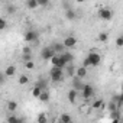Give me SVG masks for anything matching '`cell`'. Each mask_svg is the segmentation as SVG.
Here are the masks:
<instances>
[{
    "label": "cell",
    "mask_w": 123,
    "mask_h": 123,
    "mask_svg": "<svg viewBox=\"0 0 123 123\" xmlns=\"http://www.w3.org/2000/svg\"><path fill=\"white\" fill-rule=\"evenodd\" d=\"M36 7H38V2H36V0H28V9L35 10Z\"/></svg>",
    "instance_id": "cell-28"
},
{
    "label": "cell",
    "mask_w": 123,
    "mask_h": 123,
    "mask_svg": "<svg viewBox=\"0 0 123 123\" xmlns=\"http://www.w3.org/2000/svg\"><path fill=\"white\" fill-rule=\"evenodd\" d=\"M3 73H5V75H6L7 78L15 77V74H16V67H15V65H7V67H6V70H5Z\"/></svg>",
    "instance_id": "cell-14"
},
{
    "label": "cell",
    "mask_w": 123,
    "mask_h": 123,
    "mask_svg": "<svg viewBox=\"0 0 123 123\" xmlns=\"http://www.w3.org/2000/svg\"><path fill=\"white\" fill-rule=\"evenodd\" d=\"M75 75H77V77H80V78L87 77V68H86V67H83V65L77 67V68H75Z\"/></svg>",
    "instance_id": "cell-17"
},
{
    "label": "cell",
    "mask_w": 123,
    "mask_h": 123,
    "mask_svg": "<svg viewBox=\"0 0 123 123\" xmlns=\"http://www.w3.org/2000/svg\"><path fill=\"white\" fill-rule=\"evenodd\" d=\"M107 110L111 113V111H116V110H120V109H117V106H116V103L113 101V100H110L109 103H107Z\"/></svg>",
    "instance_id": "cell-26"
},
{
    "label": "cell",
    "mask_w": 123,
    "mask_h": 123,
    "mask_svg": "<svg viewBox=\"0 0 123 123\" xmlns=\"http://www.w3.org/2000/svg\"><path fill=\"white\" fill-rule=\"evenodd\" d=\"M51 64L54 65V67H59V68H65V62L62 59H61V56H59V54H55L51 59Z\"/></svg>",
    "instance_id": "cell-8"
},
{
    "label": "cell",
    "mask_w": 123,
    "mask_h": 123,
    "mask_svg": "<svg viewBox=\"0 0 123 123\" xmlns=\"http://www.w3.org/2000/svg\"><path fill=\"white\" fill-rule=\"evenodd\" d=\"M22 52H23V54H29V52H32V49H31V46H25V48L22 49Z\"/></svg>",
    "instance_id": "cell-37"
},
{
    "label": "cell",
    "mask_w": 123,
    "mask_h": 123,
    "mask_svg": "<svg viewBox=\"0 0 123 123\" xmlns=\"http://www.w3.org/2000/svg\"><path fill=\"white\" fill-rule=\"evenodd\" d=\"M103 107H104V101H103V98H97V100H94L93 104H91V109H94V110H101Z\"/></svg>",
    "instance_id": "cell-19"
},
{
    "label": "cell",
    "mask_w": 123,
    "mask_h": 123,
    "mask_svg": "<svg viewBox=\"0 0 123 123\" xmlns=\"http://www.w3.org/2000/svg\"><path fill=\"white\" fill-rule=\"evenodd\" d=\"M3 2H6V3H7V2H10V0H3Z\"/></svg>",
    "instance_id": "cell-39"
},
{
    "label": "cell",
    "mask_w": 123,
    "mask_h": 123,
    "mask_svg": "<svg viewBox=\"0 0 123 123\" xmlns=\"http://www.w3.org/2000/svg\"><path fill=\"white\" fill-rule=\"evenodd\" d=\"M18 83H19V86H26V84L29 83V77H28L26 74H22V75H19Z\"/></svg>",
    "instance_id": "cell-24"
},
{
    "label": "cell",
    "mask_w": 123,
    "mask_h": 123,
    "mask_svg": "<svg viewBox=\"0 0 123 123\" xmlns=\"http://www.w3.org/2000/svg\"><path fill=\"white\" fill-rule=\"evenodd\" d=\"M94 86L93 84H84L83 90H81V94H83V98L84 100H90L93 96H94Z\"/></svg>",
    "instance_id": "cell-5"
},
{
    "label": "cell",
    "mask_w": 123,
    "mask_h": 123,
    "mask_svg": "<svg viewBox=\"0 0 123 123\" xmlns=\"http://www.w3.org/2000/svg\"><path fill=\"white\" fill-rule=\"evenodd\" d=\"M67 98H68V101H70L71 104H74V103L77 101V98H78V91H77L75 88H71V90L68 91V94H67Z\"/></svg>",
    "instance_id": "cell-12"
},
{
    "label": "cell",
    "mask_w": 123,
    "mask_h": 123,
    "mask_svg": "<svg viewBox=\"0 0 123 123\" xmlns=\"http://www.w3.org/2000/svg\"><path fill=\"white\" fill-rule=\"evenodd\" d=\"M59 56H61V59H62L64 62H65V65L74 62V55H73L71 52H65V51H64V52H61V54H59Z\"/></svg>",
    "instance_id": "cell-9"
},
{
    "label": "cell",
    "mask_w": 123,
    "mask_h": 123,
    "mask_svg": "<svg viewBox=\"0 0 123 123\" xmlns=\"http://www.w3.org/2000/svg\"><path fill=\"white\" fill-rule=\"evenodd\" d=\"M111 100L116 103V106H117V109H120L122 110V104H123V96L122 94H114V96H111Z\"/></svg>",
    "instance_id": "cell-15"
},
{
    "label": "cell",
    "mask_w": 123,
    "mask_h": 123,
    "mask_svg": "<svg viewBox=\"0 0 123 123\" xmlns=\"http://www.w3.org/2000/svg\"><path fill=\"white\" fill-rule=\"evenodd\" d=\"M77 38L75 36H65L64 38V41H62V45L65 46V48H74V46H77Z\"/></svg>",
    "instance_id": "cell-7"
},
{
    "label": "cell",
    "mask_w": 123,
    "mask_h": 123,
    "mask_svg": "<svg viewBox=\"0 0 123 123\" xmlns=\"http://www.w3.org/2000/svg\"><path fill=\"white\" fill-rule=\"evenodd\" d=\"M36 122H38V123H46V122H48L46 114H45V113H39L38 117H36Z\"/></svg>",
    "instance_id": "cell-27"
},
{
    "label": "cell",
    "mask_w": 123,
    "mask_h": 123,
    "mask_svg": "<svg viewBox=\"0 0 123 123\" xmlns=\"http://www.w3.org/2000/svg\"><path fill=\"white\" fill-rule=\"evenodd\" d=\"M6 80H7V77L5 75V73L0 71V86H5L6 84Z\"/></svg>",
    "instance_id": "cell-33"
},
{
    "label": "cell",
    "mask_w": 123,
    "mask_h": 123,
    "mask_svg": "<svg viewBox=\"0 0 123 123\" xmlns=\"http://www.w3.org/2000/svg\"><path fill=\"white\" fill-rule=\"evenodd\" d=\"M7 122H9V123H20V122H25V119H23V117H18V116H13V114H12V116H9V117H7Z\"/></svg>",
    "instance_id": "cell-25"
},
{
    "label": "cell",
    "mask_w": 123,
    "mask_h": 123,
    "mask_svg": "<svg viewBox=\"0 0 123 123\" xmlns=\"http://www.w3.org/2000/svg\"><path fill=\"white\" fill-rule=\"evenodd\" d=\"M84 2V0H77V3H83Z\"/></svg>",
    "instance_id": "cell-38"
},
{
    "label": "cell",
    "mask_w": 123,
    "mask_h": 123,
    "mask_svg": "<svg viewBox=\"0 0 123 123\" xmlns=\"http://www.w3.org/2000/svg\"><path fill=\"white\" fill-rule=\"evenodd\" d=\"M107 39H109V35H107L106 32H100V33H98V41H100V42L104 43V42H107Z\"/></svg>",
    "instance_id": "cell-29"
},
{
    "label": "cell",
    "mask_w": 123,
    "mask_h": 123,
    "mask_svg": "<svg viewBox=\"0 0 123 123\" xmlns=\"http://www.w3.org/2000/svg\"><path fill=\"white\" fill-rule=\"evenodd\" d=\"M116 46H119V48L123 46V38H122V36H117V38H116Z\"/></svg>",
    "instance_id": "cell-36"
},
{
    "label": "cell",
    "mask_w": 123,
    "mask_h": 123,
    "mask_svg": "<svg viewBox=\"0 0 123 123\" xmlns=\"http://www.w3.org/2000/svg\"><path fill=\"white\" fill-rule=\"evenodd\" d=\"M38 98H39L42 103H48V101H49V98H51V94H49V91H48V90H42Z\"/></svg>",
    "instance_id": "cell-18"
},
{
    "label": "cell",
    "mask_w": 123,
    "mask_h": 123,
    "mask_svg": "<svg viewBox=\"0 0 123 123\" xmlns=\"http://www.w3.org/2000/svg\"><path fill=\"white\" fill-rule=\"evenodd\" d=\"M86 59H87V62H88V67H98L100 62H101V56L97 52H88V55L86 56Z\"/></svg>",
    "instance_id": "cell-3"
},
{
    "label": "cell",
    "mask_w": 123,
    "mask_h": 123,
    "mask_svg": "<svg viewBox=\"0 0 123 123\" xmlns=\"http://www.w3.org/2000/svg\"><path fill=\"white\" fill-rule=\"evenodd\" d=\"M18 107H19V104H18V101H15V100H9L7 101V106H6V109H7V111H16L18 110Z\"/></svg>",
    "instance_id": "cell-20"
},
{
    "label": "cell",
    "mask_w": 123,
    "mask_h": 123,
    "mask_svg": "<svg viewBox=\"0 0 123 123\" xmlns=\"http://www.w3.org/2000/svg\"><path fill=\"white\" fill-rule=\"evenodd\" d=\"M25 68H26V70H33V68H35L33 59H31V61H25Z\"/></svg>",
    "instance_id": "cell-30"
},
{
    "label": "cell",
    "mask_w": 123,
    "mask_h": 123,
    "mask_svg": "<svg viewBox=\"0 0 123 123\" xmlns=\"http://www.w3.org/2000/svg\"><path fill=\"white\" fill-rule=\"evenodd\" d=\"M49 77L54 83H61V81H64L65 78V73H64V68H59V67H54L49 70Z\"/></svg>",
    "instance_id": "cell-1"
},
{
    "label": "cell",
    "mask_w": 123,
    "mask_h": 123,
    "mask_svg": "<svg viewBox=\"0 0 123 123\" xmlns=\"http://www.w3.org/2000/svg\"><path fill=\"white\" fill-rule=\"evenodd\" d=\"M49 46L55 51V54H61V52H64V51H65V46L62 45V42H52Z\"/></svg>",
    "instance_id": "cell-13"
},
{
    "label": "cell",
    "mask_w": 123,
    "mask_h": 123,
    "mask_svg": "<svg viewBox=\"0 0 123 123\" xmlns=\"http://www.w3.org/2000/svg\"><path fill=\"white\" fill-rule=\"evenodd\" d=\"M41 91H42V90H41L38 86H33V88H32V96L38 98V97H39V94H41Z\"/></svg>",
    "instance_id": "cell-31"
},
{
    "label": "cell",
    "mask_w": 123,
    "mask_h": 123,
    "mask_svg": "<svg viewBox=\"0 0 123 123\" xmlns=\"http://www.w3.org/2000/svg\"><path fill=\"white\" fill-rule=\"evenodd\" d=\"M61 123H71L73 122V117L70 116V114H67V113H62L59 116V119H58Z\"/></svg>",
    "instance_id": "cell-21"
},
{
    "label": "cell",
    "mask_w": 123,
    "mask_h": 123,
    "mask_svg": "<svg viewBox=\"0 0 123 123\" xmlns=\"http://www.w3.org/2000/svg\"><path fill=\"white\" fill-rule=\"evenodd\" d=\"M35 86H38L41 90H48V81H46L45 78H39Z\"/></svg>",
    "instance_id": "cell-23"
},
{
    "label": "cell",
    "mask_w": 123,
    "mask_h": 123,
    "mask_svg": "<svg viewBox=\"0 0 123 123\" xmlns=\"http://www.w3.org/2000/svg\"><path fill=\"white\" fill-rule=\"evenodd\" d=\"M23 39H25V42H28V43H36V42L39 41V32L35 31V29H29V31L25 32Z\"/></svg>",
    "instance_id": "cell-2"
},
{
    "label": "cell",
    "mask_w": 123,
    "mask_h": 123,
    "mask_svg": "<svg viewBox=\"0 0 123 123\" xmlns=\"http://www.w3.org/2000/svg\"><path fill=\"white\" fill-rule=\"evenodd\" d=\"M64 16H65V19L67 20H70V22H73V20H75L77 19V12L74 10V9H65V13H64Z\"/></svg>",
    "instance_id": "cell-11"
},
{
    "label": "cell",
    "mask_w": 123,
    "mask_h": 123,
    "mask_svg": "<svg viewBox=\"0 0 123 123\" xmlns=\"http://www.w3.org/2000/svg\"><path fill=\"white\" fill-rule=\"evenodd\" d=\"M0 100H2V96H0Z\"/></svg>",
    "instance_id": "cell-40"
},
{
    "label": "cell",
    "mask_w": 123,
    "mask_h": 123,
    "mask_svg": "<svg viewBox=\"0 0 123 123\" xmlns=\"http://www.w3.org/2000/svg\"><path fill=\"white\" fill-rule=\"evenodd\" d=\"M98 18L104 22H110L113 19V10H110L109 7H101L98 10Z\"/></svg>",
    "instance_id": "cell-4"
},
{
    "label": "cell",
    "mask_w": 123,
    "mask_h": 123,
    "mask_svg": "<svg viewBox=\"0 0 123 123\" xmlns=\"http://www.w3.org/2000/svg\"><path fill=\"white\" fill-rule=\"evenodd\" d=\"M64 73H65V75H67V77H74V75H75V67H74L73 64H67V65H65V71H64Z\"/></svg>",
    "instance_id": "cell-16"
},
{
    "label": "cell",
    "mask_w": 123,
    "mask_h": 123,
    "mask_svg": "<svg viewBox=\"0 0 123 123\" xmlns=\"http://www.w3.org/2000/svg\"><path fill=\"white\" fill-rule=\"evenodd\" d=\"M22 58H23V61H31V59H33V54H32V52H29V54H23Z\"/></svg>",
    "instance_id": "cell-34"
},
{
    "label": "cell",
    "mask_w": 123,
    "mask_h": 123,
    "mask_svg": "<svg viewBox=\"0 0 123 123\" xmlns=\"http://www.w3.org/2000/svg\"><path fill=\"white\" fill-rule=\"evenodd\" d=\"M5 10H6V13H7V15H15L18 9H16V6H15V5H12V3H9V2H7V5H6Z\"/></svg>",
    "instance_id": "cell-22"
},
{
    "label": "cell",
    "mask_w": 123,
    "mask_h": 123,
    "mask_svg": "<svg viewBox=\"0 0 123 123\" xmlns=\"http://www.w3.org/2000/svg\"><path fill=\"white\" fill-rule=\"evenodd\" d=\"M6 28H7V20L0 16V31H5Z\"/></svg>",
    "instance_id": "cell-32"
},
{
    "label": "cell",
    "mask_w": 123,
    "mask_h": 123,
    "mask_svg": "<svg viewBox=\"0 0 123 123\" xmlns=\"http://www.w3.org/2000/svg\"><path fill=\"white\" fill-rule=\"evenodd\" d=\"M36 2H38V6H42V7L49 5V0H36Z\"/></svg>",
    "instance_id": "cell-35"
},
{
    "label": "cell",
    "mask_w": 123,
    "mask_h": 123,
    "mask_svg": "<svg viewBox=\"0 0 123 123\" xmlns=\"http://www.w3.org/2000/svg\"><path fill=\"white\" fill-rule=\"evenodd\" d=\"M83 87H84V83L81 81V78L80 77H77V75H74L73 77V88H75L78 93L83 90Z\"/></svg>",
    "instance_id": "cell-10"
},
{
    "label": "cell",
    "mask_w": 123,
    "mask_h": 123,
    "mask_svg": "<svg viewBox=\"0 0 123 123\" xmlns=\"http://www.w3.org/2000/svg\"><path fill=\"white\" fill-rule=\"evenodd\" d=\"M54 55H55V51H54L51 46H45V48H42V51H41V58L45 59V61H49Z\"/></svg>",
    "instance_id": "cell-6"
}]
</instances>
